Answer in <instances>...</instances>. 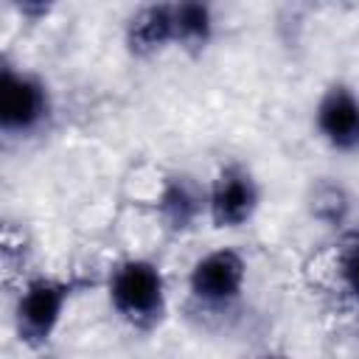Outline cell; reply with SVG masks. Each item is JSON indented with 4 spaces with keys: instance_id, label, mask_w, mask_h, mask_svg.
<instances>
[{
    "instance_id": "cell-1",
    "label": "cell",
    "mask_w": 359,
    "mask_h": 359,
    "mask_svg": "<svg viewBox=\"0 0 359 359\" xmlns=\"http://www.w3.org/2000/svg\"><path fill=\"white\" fill-rule=\"evenodd\" d=\"M104 297L109 311L132 331L149 334L168 317V278L165 269L146 255H126L115 261L104 278Z\"/></svg>"
},
{
    "instance_id": "cell-2",
    "label": "cell",
    "mask_w": 359,
    "mask_h": 359,
    "mask_svg": "<svg viewBox=\"0 0 359 359\" xmlns=\"http://www.w3.org/2000/svg\"><path fill=\"white\" fill-rule=\"evenodd\" d=\"M84 289V280L76 275L56 272H31L14 286L11 297V325L20 345L31 351H45L59 334L76 294Z\"/></svg>"
},
{
    "instance_id": "cell-3",
    "label": "cell",
    "mask_w": 359,
    "mask_h": 359,
    "mask_svg": "<svg viewBox=\"0 0 359 359\" xmlns=\"http://www.w3.org/2000/svg\"><path fill=\"white\" fill-rule=\"evenodd\" d=\"M56 98L48 79L31 67L3 59L0 65V132L8 140H28L50 129Z\"/></svg>"
},
{
    "instance_id": "cell-4",
    "label": "cell",
    "mask_w": 359,
    "mask_h": 359,
    "mask_svg": "<svg viewBox=\"0 0 359 359\" xmlns=\"http://www.w3.org/2000/svg\"><path fill=\"white\" fill-rule=\"evenodd\" d=\"M250 280V261L238 247L222 244L202 252L185 275L188 297L205 311H230L241 303Z\"/></svg>"
},
{
    "instance_id": "cell-5",
    "label": "cell",
    "mask_w": 359,
    "mask_h": 359,
    "mask_svg": "<svg viewBox=\"0 0 359 359\" xmlns=\"http://www.w3.org/2000/svg\"><path fill=\"white\" fill-rule=\"evenodd\" d=\"M264 202V188L258 174L241 163H222L208 180V224L216 230H241L247 227Z\"/></svg>"
},
{
    "instance_id": "cell-6",
    "label": "cell",
    "mask_w": 359,
    "mask_h": 359,
    "mask_svg": "<svg viewBox=\"0 0 359 359\" xmlns=\"http://www.w3.org/2000/svg\"><path fill=\"white\" fill-rule=\"evenodd\" d=\"M314 132L337 154H359V90L331 81L314 101Z\"/></svg>"
},
{
    "instance_id": "cell-7",
    "label": "cell",
    "mask_w": 359,
    "mask_h": 359,
    "mask_svg": "<svg viewBox=\"0 0 359 359\" xmlns=\"http://www.w3.org/2000/svg\"><path fill=\"white\" fill-rule=\"evenodd\" d=\"M154 213L168 233H191L202 219L208 222V182L188 171L165 174L154 194Z\"/></svg>"
},
{
    "instance_id": "cell-8",
    "label": "cell",
    "mask_w": 359,
    "mask_h": 359,
    "mask_svg": "<svg viewBox=\"0 0 359 359\" xmlns=\"http://www.w3.org/2000/svg\"><path fill=\"white\" fill-rule=\"evenodd\" d=\"M123 45L135 59H151L174 48V3L137 6L123 22Z\"/></svg>"
},
{
    "instance_id": "cell-9",
    "label": "cell",
    "mask_w": 359,
    "mask_h": 359,
    "mask_svg": "<svg viewBox=\"0 0 359 359\" xmlns=\"http://www.w3.org/2000/svg\"><path fill=\"white\" fill-rule=\"evenodd\" d=\"M219 31V20L213 6L202 0H180L174 3V48L188 56L205 53Z\"/></svg>"
},
{
    "instance_id": "cell-10",
    "label": "cell",
    "mask_w": 359,
    "mask_h": 359,
    "mask_svg": "<svg viewBox=\"0 0 359 359\" xmlns=\"http://www.w3.org/2000/svg\"><path fill=\"white\" fill-rule=\"evenodd\" d=\"M331 275L342 294L359 300V227L345 230L331 252Z\"/></svg>"
},
{
    "instance_id": "cell-11",
    "label": "cell",
    "mask_w": 359,
    "mask_h": 359,
    "mask_svg": "<svg viewBox=\"0 0 359 359\" xmlns=\"http://www.w3.org/2000/svg\"><path fill=\"white\" fill-rule=\"evenodd\" d=\"M309 208H311V216L320 219L323 224L339 227L351 213V196L339 182H317L311 188Z\"/></svg>"
},
{
    "instance_id": "cell-12",
    "label": "cell",
    "mask_w": 359,
    "mask_h": 359,
    "mask_svg": "<svg viewBox=\"0 0 359 359\" xmlns=\"http://www.w3.org/2000/svg\"><path fill=\"white\" fill-rule=\"evenodd\" d=\"M3 272H6V283L11 286L14 278L17 283L22 278H28V255H31V244L25 238L22 230H14V227H6L3 230Z\"/></svg>"
},
{
    "instance_id": "cell-13",
    "label": "cell",
    "mask_w": 359,
    "mask_h": 359,
    "mask_svg": "<svg viewBox=\"0 0 359 359\" xmlns=\"http://www.w3.org/2000/svg\"><path fill=\"white\" fill-rule=\"evenodd\" d=\"M22 20H28V22H39V20H45L48 14H50V3H42V0H22V3H14L11 6Z\"/></svg>"
},
{
    "instance_id": "cell-14",
    "label": "cell",
    "mask_w": 359,
    "mask_h": 359,
    "mask_svg": "<svg viewBox=\"0 0 359 359\" xmlns=\"http://www.w3.org/2000/svg\"><path fill=\"white\" fill-rule=\"evenodd\" d=\"M261 359H292V356H278V353H266V356H261Z\"/></svg>"
},
{
    "instance_id": "cell-15",
    "label": "cell",
    "mask_w": 359,
    "mask_h": 359,
    "mask_svg": "<svg viewBox=\"0 0 359 359\" xmlns=\"http://www.w3.org/2000/svg\"><path fill=\"white\" fill-rule=\"evenodd\" d=\"M42 359H53V356H42Z\"/></svg>"
}]
</instances>
